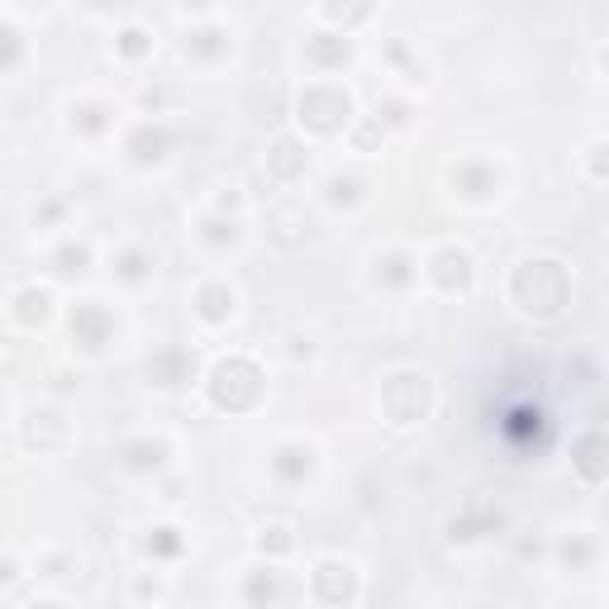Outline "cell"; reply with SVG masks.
Returning <instances> with one entry per match:
<instances>
[{
  "mask_svg": "<svg viewBox=\"0 0 609 609\" xmlns=\"http://www.w3.org/2000/svg\"><path fill=\"white\" fill-rule=\"evenodd\" d=\"M58 262H62V267H58L62 276H81V272H86V262H91V253L77 248V243H67V248L58 253Z\"/></svg>",
  "mask_w": 609,
  "mask_h": 609,
  "instance_id": "3957f363",
  "label": "cell"
},
{
  "mask_svg": "<svg viewBox=\"0 0 609 609\" xmlns=\"http://www.w3.org/2000/svg\"><path fill=\"white\" fill-rule=\"evenodd\" d=\"M148 34H143V29H124V34H119V53H124V58H138V53H143V48H148Z\"/></svg>",
  "mask_w": 609,
  "mask_h": 609,
  "instance_id": "5b68a950",
  "label": "cell"
},
{
  "mask_svg": "<svg viewBox=\"0 0 609 609\" xmlns=\"http://www.w3.org/2000/svg\"><path fill=\"white\" fill-rule=\"evenodd\" d=\"M96 324H110V315L100 310L96 300H86V305H77V310H72V338H77V343H86V348H100V343L110 338V334H96Z\"/></svg>",
  "mask_w": 609,
  "mask_h": 609,
  "instance_id": "6da1fadb",
  "label": "cell"
},
{
  "mask_svg": "<svg viewBox=\"0 0 609 609\" xmlns=\"http://www.w3.org/2000/svg\"><path fill=\"white\" fill-rule=\"evenodd\" d=\"M143 262H148L143 253H124V257H119V276H124V281H143V276H148Z\"/></svg>",
  "mask_w": 609,
  "mask_h": 609,
  "instance_id": "277c9868",
  "label": "cell"
},
{
  "mask_svg": "<svg viewBox=\"0 0 609 609\" xmlns=\"http://www.w3.org/2000/svg\"><path fill=\"white\" fill-rule=\"evenodd\" d=\"M234 305H238V295H234V286H224V281H215V286L200 291V319H210V324L234 319Z\"/></svg>",
  "mask_w": 609,
  "mask_h": 609,
  "instance_id": "7a4b0ae2",
  "label": "cell"
}]
</instances>
